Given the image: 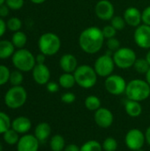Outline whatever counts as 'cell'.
<instances>
[{
	"label": "cell",
	"mask_w": 150,
	"mask_h": 151,
	"mask_svg": "<svg viewBox=\"0 0 150 151\" xmlns=\"http://www.w3.org/2000/svg\"><path fill=\"white\" fill-rule=\"evenodd\" d=\"M145 77H146V81L150 85V68L149 70L148 71V73L145 74Z\"/></svg>",
	"instance_id": "obj_47"
},
{
	"label": "cell",
	"mask_w": 150,
	"mask_h": 151,
	"mask_svg": "<svg viewBox=\"0 0 150 151\" xmlns=\"http://www.w3.org/2000/svg\"><path fill=\"white\" fill-rule=\"evenodd\" d=\"M125 111L128 116L137 118L142 113V106L141 102L127 99L125 103Z\"/></svg>",
	"instance_id": "obj_20"
},
{
	"label": "cell",
	"mask_w": 150,
	"mask_h": 151,
	"mask_svg": "<svg viewBox=\"0 0 150 151\" xmlns=\"http://www.w3.org/2000/svg\"><path fill=\"white\" fill-rule=\"evenodd\" d=\"M75 100H76V96L72 92H65L61 96V101L66 104H73Z\"/></svg>",
	"instance_id": "obj_38"
},
{
	"label": "cell",
	"mask_w": 150,
	"mask_h": 151,
	"mask_svg": "<svg viewBox=\"0 0 150 151\" xmlns=\"http://www.w3.org/2000/svg\"><path fill=\"white\" fill-rule=\"evenodd\" d=\"M127 99L142 102L150 96V85L146 80L134 79L127 83L125 92Z\"/></svg>",
	"instance_id": "obj_2"
},
{
	"label": "cell",
	"mask_w": 150,
	"mask_h": 151,
	"mask_svg": "<svg viewBox=\"0 0 150 151\" xmlns=\"http://www.w3.org/2000/svg\"><path fill=\"white\" fill-rule=\"evenodd\" d=\"M96 17L103 21H109L115 16V7L110 0H100L95 6Z\"/></svg>",
	"instance_id": "obj_11"
},
{
	"label": "cell",
	"mask_w": 150,
	"mask_h": 151,
	"mask_svg": "<svg viewBox=\"0 0 150 151\" xmlns=\"http://www.w3.org/2000/svg\"><path fill=\"white\" fill-rule=\"evenodd\" d=\"M2 135H3V140L4 141V142L10 146L17 145V143L19 142V140L20 138L19 134H18L11 127L10 129H8L5 133H4Z\"/></svg>",
	"instance_id": "obj_25"
},
{
	"label": "cell",
	"mask_w": 150,
	"mask_h": 151,
	"mask_svg": "<svg viewBox=\"0 0 150 151\" xmlns=\"http://www.w3.org/2000/svg\"><path fill=\"white\" fill-rule=\"evenodd\" d=\"M118 142L116 139H114L113 137H108L106 138L103 144V150L104 151H116L118 149Z\"/></svg>",
	"instance_id": "obj_33"
},
{
	"label": "cell",
	"mask_w": 150,
	"mask_h": 151,
	"mask_svg": "<svg viewBox=\"0 0 150 151\" xmlns=\"http://www.w3.org/2000/svg\"><path fill=\"white\" fill-rule=\"evenodd\" d=\"M135 151H145L144 150H142V149H141V150H135Z\"/></svg>",
	"instance_id": "obj_51"
},
{
	"label": "cell",
	"mask_w": 150,
	"mask_h": 151,
	"mask_svg": "<svg viewBox=\"0 0 150 151\" xmlns=\"http://www.w3.org/2000/svg\"><path fill=\"white\" fill-rule=\"evenodd\" d=\"M13 130H15L19 134H26L32 128L31 120L25 116H19L11 120V127Z\"/></svg>",
	"instance_id": "obj_18"
},
{
	"label": "cell",
	"mask_w": 150,
	"mask_h": 151,
	"mask_svg": "<svg viewBox=\"0 0 150 151\" xmlns=\"http://www.w3.org/2000/svg\"><path fill=\"white\" fill-rule=\"evenodd\" d=\"M35 61L36 64H45L46 61V56L42 53H39L35 56Z\"/></svg>",
	"instance_id": "obj_43"
},
{
	"label": "cell",
	"mask_w": 150,
	"mask_h": 151,
	"mask_svg": "<svg viewBox=\"0 0 150 151\" xmlns=\"http://www.w3.org/2000/svg\"><path fill=\"white\" fill-rule=\"evenodd\" d=\"M110 21H111V25L117 31L124 30L126 26V22L124 17H121V16H118V15H115Z\"/></svg>",
	"instance_id": "obj_32"
},
{
	"label": "cell",
	"mask_w": 150,
	"mask_h": 151,
	"mask_svg": "<svg viewBox=\"0 0 150 151\" xmlns=\"http://www.w3.org/2000/svg\"><path fill=\"white\" fill-rule=\"evenodd\" d=\"M125 142L126 147L133 151L138 150L143 148L146 138L145 134L138 128H133L127 132L125 137Z\"/></svg>",
	"instance_id": "obj_10"
},
{
	"label": "cell",
	"mask_w": 150,
	"mask_h": 151,
	"mask_svg": "<svg viewBox=\"0 0 150 151\" xmlns=\"http://www.w3.org/2000/svg\"><path fill=\"white\" fill-rule=\"evenodd\" d=\"M115 66L116 65L114 63L112 55L105 53L99 56L95 59L93 67L99 77L107 78L113 73Z\"/></svg>",
	"instance_id": "obj_8"
},
{
	"label": "cell",
	"mask_w": 150,
	"mask_h": 151,
	"mask_svg": "<svg viewBox=\"0 0 150 151\" xmlns=\"http://www.w3.org/2000/svg\"><path fill=\"white\" fill-rule=\"evenodd\" d=\"M84 104H85L86 108L90 111H97L99 108H101V105H102L101 99L96 96H88L85 99Z\"/></svg>",
	"instance_id": "obj_26"
},
{
	"label": "cell",
	"mask_w": 150,
	"mask_h": 151,
	"mask_svg": "<svg viewBox=\"0 0 150 151\" xmlns=\"http://www.w3.org/2000/svg\"><path fill=\"white\" fill-rule=\"evenodd\" d=\"M94 119L95 124L102 128H109L114 121L113 113L109 109L104 107H101L95 111Z\"/></svg>",
	"instance_id": "obj_13"
},
{
	"label": "cell",
	"mask_w": 150,
	"mask_h": 151,
	"mask_svg": "<svg viewBox=\"0 0 150 151\" xmlns=\"http://www.w3.org/2000/svg\"><path fill=\"white\" fill-rule=\"evenodd\" d=\"M11 11L20 10L25 4V0H5L4 3Z\"/></svg>",
	"instance_id": "obj_36"
},
{
	"label": "cell",
	"mask_w": 150,
	"mask_h": 151,
	"mask_svg": "<svg viewBox=\"0 0 150 151\" xmlns=\"http://www.w3.org/2000/svg\"><path fill=\"white\" fill-rule=\"evenodd\" d=\"M133 68L138 73L146 74L149 70L150 65L146 58H137L133 65Z\"/></svg>",
	"instance_id": "obj_27"
},
{
	"label": "cell",
	"mask_w": 150,
	"mask_h": 151,
	"mask_svg": "<svg viewBox=\"0 0 150 151\" xmlns=\"http://www.w3.org/2000/svg\"><path fill=\"white\" fill-rule=\"evenodd\" d=\"M145 138H146V142L150 146V126L147 128L145 132Z\"/></svg>",
	"instance_id": "obj_45"
},
{
	"label": "cell",
	"mask_w": 150,
	"mask_h": 151,
	"mask_svg": "<svg viewBox=\"0 0 150 151\" xmlns=\"http://www.w3.org/2000/svg\"><path fill=\"white\" fill-rule=\"evenodd\" d=\"M106 46H107L108 50L111 51L112 53H114L115 51H117L118 49L121 48L120 41L117 37H112V38L107 39Z\"/></svg>",
	"instance_id": "obj_35"
},
{
	"label": "cell",
	"mask_w": 150,
	"mask_h": 151,
	"mask_svg": "<svg viewBox=\"0 0 150 151\" xmlns=\"http://www.w3.org/2000/svg\"><path fill=\"white\" fill-rule=\"evenodd\" d=\"M0 151H3V144L0 142Z\"/></svg>",
	"instance_id": "obj_50"
},
{
	"label": "cell",
	"mask_w": 150,
	"mask_h": 151,
	"mask_svg": "<svg viewBox=\"0 0 150 151\" xmlns=\"http://www.w3.org/2000/svg\"><path fill=\"white\" fill-rule=\"evenodd\" d=\"M61 48L60 37L52 32H46L38 39V49L41 53L46 57H51L56 55Z\"/></svg>",
	"instance_id": "obj_4"
},
{
	"label": "cell",
	"mask_w": 150,
	"mask_h": 151,
	"mask_svg": "<svg viewBox=\"0 0 150 151\" xmlns=\"http://www.w3.org/2000/svg\"><path fill=\"white\" fill-rule=\"evenodd\" d=\"M133 40L139 48L149 50L150 49V26L141 24L135 27L133 33Z\"/></svg>",
	"instance_id": "obj_12"
},
{
	"label": "cell",
	"mask_w": 150,
	"mask_h": 151,
	"mask_svg": "<svg viewBox=\"0 0 150 151\" xmlns=\"http://www.w3.org/2000/svg\"><path fill=\"white\" fill-rule=\"evenodd\" d=\"M10 11H11L10 8L5 4L0 5V18L4 19V18L7 17L10 13Z\"/></svg>",
	"instance_id": "obj_41"
},
{
	"label": "cell",
	"mask_w": 150,
	"mask_h": 151,
	"mask_svg": "<svg viewBox=\"0 0 150 151\" xmlns=\"http://www.w3.org/2000/svg\"><path fill=\"white\" fill-rule=\"evenodd\" d=\"M123 17L126 22V25L130 27H137L142 24V13L135 6H130L126 8L124 12Z\"/></svg>",
	"instance_id": "obj_16"
},
{
	"label": "cell",
	"mask_w": 150,
	"mask_h": 151,
	"mask_svg": "<svg viewBox=\"0 0 150 151\" xmlns=\"http://www.w3.org/2000/svg\"><path fill=\"white\" fill-rule=\"evenodd\" d=\"M6 30H7L6 21H4L3 18H0V38L4 35Z\"/></svg>",
	"instance_id": "obj_42"
},
{
	"label": "cell",
	"mask_w": 150,
	"mask_h": 151,
	"mask_svg": "<svg viewBox=\"0 0 150 151\" xmlns=\"http://www.w3.org/2000/svg\"><path fill=\"white\" fill-rule=\"evenodd\" d=\"M50 147L52 151H64L65 148V138L61 134H55L50 138Z\"/></svg>",
	"instance_id": "obj_24"
},
{
	"label": "cell",
	"mask_w": 150,
	"mask_h": 151,
	"mask_svg": "<svg viewBox=\"0 0 150 151\" xmlns=\"http://www.w3.org/2000/svg\"><path fill=\"white\" fill-rule=\"evenodd\" d=\"M142 24L150 26V5L147 6L142 12Z\"/></svg>",
	"instance_id": "obj_40"
},
{
	"label": "cell",
	"mask_w": 150,
	"mask_h": 151,
	"mask_svg": "<svg viewBox=\"0 0 150 151\" xmlns=\"http://www.w3.org/2000/svg\"><path fill=\"white\" fill-rule=\"evenodd\" d=\"M11 127V120L8 114L0 111V134L5 133Z\"/></svg>",
	"instance_id": "obj_28"
},
{
	"label": "cell",
	"mask_w": 150,
	"mask_h": 151,
	"mask_svg": "<svg viewBox=\"0 0 150 151\" xmlns=\"http://www.w3.org/2000/svg\"><path fill=\"white\" fill-rule=\"evenodd\" d=\"M23 81H24V76H23L22 72H20L17 69L11 72L10 78H9V83L11 86H21Z\"/></svg>",
	"instance_id": "obj_29"
},
{
	"label": "cell",
	"mask_w": 150,
	"mask_h": 151,
	"mask_svg": "<svg viewBox=\"0 0 150 151\" xmlns=\"http://www.w3.org/2000/svg\"><path fill=\"white\" fill-rule=\"evenodd\" d=\"M76 84L82 88H91L97 82V73L93 66L88 65H80L73 73Z\"/></svg>",
	"instance_id": "obj_5"
},
{
	"label": "cell",
	"mask_w": 150,
	"mask_h": 151,
	"mask_svg": "<svg viewBox=\"0 0 150 151\" xmlns=\"http://www.w3.org/2000/svg\"><path fill=\"white\" fill-rule=\"evenodd\" d=\"M114 63L117 67L126 70L133 67L137 59L136 52L129 47H121L112 55Z\"/></svg>",
	"instance_id": "obj_7"
},
{
	"label": "cell",
	"mask_w": 150,
	"mask_h": 151,
	"mask_svg": "<svg viewBox=\"0 0 150 151\" xmlns=\"http://www.w3.org/2000/svg\"><path fill=\"white\" fill-rule=\"evenodd\" d=\"M16 147L17 151H38L40 142L34 134H26L19 138Z\"/></svg>",
	"instance_id": "obj_14"
},
{
	"label": "cell",
	"mask_w": 150,
	"mask_h": 151,
	"mask_svg": "<svg viewBox=\"0 0 150 151\" xmlns=\"http://www.w3.org/2000/svg\"><path fill=\"white\" fill-rule=\"evenodd\" d=\"M4 3H5V0H0V5L4 4Z\"/></svg>",
	"instance_id": "obj_49"
},
{
	"label": "cell",
	"mask_w": 150,
	"mask_h": 151,
	"mask_svg": "<svg viewBox=\"0 0 150 151\" xmlns=\"http://www.w3.org/2000/svg\"><path fill=\"white\" fill-rule=\"evenodd\" d=\"M31 3L34 4H43L44 2H46L47 0H29Z\"/></svg>",
	"instance_id": "obj_46"
},
{
	"label": "cell",
	"mask_w": 150,
	"mask_h": 151,
	"mask_svg": "<svg viewBox=\"0 0 150 151\" xmlns=\"http://www.w3.org/2000/svg\"><path fill=\"white\" fill-rule=\"evenodd\" d=\"M15 47L11 41L9 40H0V59L4 60L12 57L15 52Z\"/></svg>",
	"instance_id": "obj_21"
},
{
	"label": "cell",
	"mask_w": 150,
	"mask_h": 151,
	"mask_svg": "<svg viewBox=\"0 0 150 151\" xmlns=\"http://www.w3.org/2000/svg\"><path fill=\"white\" fill-rule=\"evenodd\" d=\"M80 151H103V147L99 142L90 140L81 145Z\"/></svg>",
	"instance_id": "obj_31"
},
{
	"label": "cell",
	"mask_w": 150,
	"mask_h": 151,
	"mask_svg": "<svg viewBox=\"0 0 150 151\" xmlns=\"http://www.w3.org/2000/svg\"><path fill=\"white\" fill-rule=\"evenodd\" d=\"M27 92L22 86H11L4 96L5 105L11 110L21 108L27 103Z\"/></svg>",
	"instance_id": "obj_6"
},
{
	"label": "cell",
	"mask_w": 150,
	"mask_h": 151,
	"mask_svg": "<svg viewBox=\"0 0 150 151\" xmlns=\"http://www.w3.org/2000/svg\"><path fill=\"white\" fill-rule=\"evenodd\" d=\"M102 31H103V36H104L105 40L112 38V37H116V35H117V32H118L111 24L104 26L102 28Z\"/></svg>",
	"instance_id": "obj_37"
},
{
	"label": "cell",
	"mask_w": 150,
	"mask_h": 151,
	"mask_svg": "<svg viewBox=\"0 0 150 151\" xmlns=\"http://www.w3.org/2000/svg\"><path fill=\"white\" fill-rule=\"evenodd\" d=\"M11 70L4 65H0V87L9 82Z\"/></svg>",
	"instance_id": "obj_34"
},
{
	"label": "cell",
	"mask_w": 150,
	"mask_h": 151,
	"mask_svg": "<svg viewBox=\"0 0 150 151\" xmlns=\"http://www.w3.org/2000/svg\"><path fill=\"white\" fill-rule=\"evenodd\" d=\"M104 41L102 28L96 26H91L82 30L78 39L81 50L89 55L98 53L102 50Z\"/></svg>",
	"instance_id": "obj_1"
},
{
	"label": "cell",
	"mask_w": 150,
	"mask_h": 151,
	"mask_svg": "<svg viewBox=\"0 0 150 151\" xmlns=\"http://www.w3.org/2000/svg\"><path fill=\"white\" fill-rule=\"evenodd\" d=\"M51 134V127L47 122H41L37 124L34 128V135L37 138V140L41 142H46Z\"/></svg>",
	"instance_id": "obj_19"
},
{
	"label": "cell",
	"mask_w": 150,
	"mask_h": 151,
	"mask_svg": "<svg viewBox=\"0 0 150 151\" xmlns=\"http://www.w3.org/2000/svg\"><path fill=\"white\" fill-rule=\"evenodd\" d=\"M58 84L61 88L69 89L74 87L76 84V81L73 73H63L58 78Z\"/></svg>",
	"instance_id": "obj_23"
},
{
	"label": "cell",
	"mask_w": 150,
	"mask_h": 151,
	"mask_svg": "<svg viewBox=\"0 0 150 151\" xmlns=\"http://www.w3.org/2000/svg\"><path fill=\"white\" fill-rule=\"evenodd\" d=\"M145 58L147 59V61L149 62V64L150 65V49L149 50V51L147 52V54H146V57H145Z\"/></svg>",
	"instance_id": "obj_48"
},
{
	"label": "cell",
	"mask_w": 150,
	"mask_h": 151,
	"mask_svg": "<svg viewBox=\"0 0 150 151\" xmlns=\"http://www.w3.org/2000/svg\"><path fill=\"white\" fill-rule=\"evenodd\" d=\"M127 83L126 80L118 74H111L105 78L104 87L107 92L113 96H120L125 94Z\"/></svg>",
	"instance_id": "obj_9"
},
{
	"label": "cell",
	"mask_w": 150,
	"mask_h": 151,
	"mask_svg": "<svg viewBox=\"0 0 150 151\" xmlns=\"http://www.w3.org/2000/svg\"><path fill=\"white\" fill-rule=\"evenodd\" d=\"M11 63L15 69L22 72H32L36 65L35 56L27 49H18L11 57Z\"/></svg>",
	"instance_id": "obj_3"
},
{
	"label": "cell",
	"mask_w": 150,
	"mask_h": 151,
	"mask_svg": "<svg viewBox=\"0 0 150 151\" xmlns=\"http://www.w3.org/2000/svg\"><path fill=\"white\" fill-rule=\"evenodd\" d=\"M64 151H80V148L74 143H71L65 146Z\"/></svg>",
	"instance_id": "obj_44"
},
{
	"label": "cell",
	"mask_w": 150,
	"mask_h": 151,
	"mask_svg": "<svg viewBox=\"0 0 150 151\" xmlns=\"http://www.w3.org/2000/svg\"><path fill=\"white\" fill-rule=\"evenodd\" d=\"M7 29L11 32H17L19 31L22 27V21L18 17H11L6 21Z\"/></svg>",
	"instance_id": "obj_30"
},
{
	"label": "cell",
	"mask_w": 150,
	"mask_h": 151,
	"mask_svg": "<svg viewBox=\"0 0 150 151\" xmlns=\"http://www.w3.org/2000/svg\"><path fill=\"white\" fill-rule=\"evenodd\" d=\"M59 84L58 82H56V81H49L47 84H46V88L48 90V92L50 93H57L58 90H59Z\"/></svg>",
	"instance_id": "obj_39"
},
{
	"label": "cell",
	"mask_w": 150,
	"mask_h": 151,
	"mask_svg": "<svg viewBox=\"0 0 150 151\" xmlns=\"http://www.w3.org/2000/svg\"><path fill=\"white\" fill-rule=\"evenodd\" d=\"M50 70L45 64H36L32 70V77L38 85H46L50 80Z\"/></svg>",
	"instance_id": "obj_15"
},
{
	"label": "cell",
	"mask_w": 150,
	"mask_h": 151,
	"mask_svg": "<svg viewBox=\"0 0 150 151\" xmlns=\"http://www.w3.org/2000/svg\"><path fill=\"white\" fill-rule=\"evenodd\" d=\"M12 44L14 45L15 49H23L25 48L27 42V36L25 32L19 30L17 32H14L11 35V39Z\"/></svg>",
	"instance_id": "obj_22"
},
{
	"label": "cell",
	"mask_w": 150,
	"mask_h": 151,
	"mask_svg": "<svg viewBox=\"0 0 150 151\" xmlns=\"http://www.w3.org/2000/svg\"><path fill=\"white\" fill-rule=\"evenodd\" d=\"M59 66L64 73H73L79 66L77 58L71 53H66L61 56L59 59Z\"/></svg>",
	"instance_id": "obj_17"
}]
</instances>
